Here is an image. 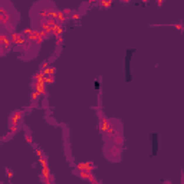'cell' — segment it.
Here are the masks:
<instances>
[{
    "mask_svg": "<svg viewBox=\"0 0 184 184\" xmlns=\"http://www.w3.org/2000/svg\"><path fill=\"white\" fill-rule=\"evenodd\" d=\"M17 16L15 7L7 0H0V26L13 32L17 25Z\"/></svg>",
    "mask_w": 184,
    "mask_h": 184,
    "instance_id": "obj_1",
    "label": "cell"
},
{
    "mask_svg": "<svg viewBox=\"0 0 184 184\" xmlns=\"http://www.w3.org/2000/svg\"><path fill=\"white\" fill-rule=\"evenodd\" d=\"M13 42H12V36L6 33L4 30H1L0 27V56H3L6 52H9L12 48Z\"/></svg>",
    "mask_w": 184,
    "mask_h": 184,
    "instance_id": "obj_2",
    "label": "cell"
},
{
    "mask_svg": "<svg viewBox=\"0 0 184 184\" xmlns=\"http://www.w3.org/2000/svg\"><path fill=\"white\" fill-rule=\"evenodd\" d=\"M23 115L25 114L22 111H15L10 115V130H12V133H16L20 128V125L23 124Z\"/></svg>",
    "mask_w": 184,
    "mask_h": 184,
    "instance_id": "obj_3",
    "label": "cell"
},
{
    "mask_svg": "<svg viewBox=\"0 0 184 184\" xmlns=\"http://www.w3.org/2000/svg\"><path fill=\"white\" fill-rule=\"evenodd\" d=\"M12 42H13V45H23L26 42V36L23 33H13L12 35Z\"/></svg>",
    "mask_w": 184,
    "mask_h": 184,
    "instance_id": "obj_4",
    "label": "cell"
},
{
    "mask_svg": "<svg viewBox=\"0 0 184 184\" xmlns=\"http://www.w3.org/2000/svg\"><path fill=\"white\" fill-rule=\"evenodd\" d=\"M33 88H35V91H36L39 95L46 94V84H45V82H35Z\"/></svg>",
    "mask_w": 184,
    "mask_h": 184,
    "instance_id": "obj_5",
    "label": "cell"
},
{
    "mask_svg": "<svg viewBox=\"0 0 184 184\" xmlns=\"http://www.w3.org/2000/svg\"><path fill=\"white\" fill-rule=\"evenodd\" d=\"M78 170H81V171H92V170H94V164H91V163L78 164Z\"/></svg>",
    "mask_w": 184,
    "mask_h": 184,
    "instance_id": "obj_6",
    "label": "cell"
},
{
    "mask_svg": "<svg viewBox=\"0 0 184 184\" xmlns=\"http://www.w3.org/2000/svg\"><path fill=\"white\" fill-rule=\"evenodd\" d=\"M52 33L55 35V36H59V35L62 33V26H61V23H56V25L52 27Z\"/></svg>",
    "mask_w": 184,
    "mask_h": 184,
    "instance_id": "obj_7",
    "label": "cell"
},
{
    "mask_svg": "<svg viewBox=\"0 0 184 184\" xmlns=\"http://www.w3.org/2000/svg\"><path fill=\"white\" fill-rule=\"evenodd\" d=\"M43 73H45V76L46 75H53L55 73V68H48V69H43Z\"/></svg>",
    "mask_w": 184,
    "mask_h": 184,
    "instance_id": "obj_8",
    "label": "cell"
},
{
    "mask_svg": "<svg viewBox=\"0 0 184 184\" xmlns=\"http://www.w3.org/2000/svg\"><path fill=\"white\" fill-rule=\"evenodd\" d=\"M79 17V13H73V19H78Z\"/></svg>",
    "mask_w": 184,
    "mask_h": 184,
    "instance_id": "obj_9",
    "label": "cell"
},
{
    "mask_svg": "<svg viewBox=\"0 0 184 184\" xmlns=\"http://www.w3.org/2000/svg\"><path fill=\"white\" fill-rule=\"evenodd\" d=\"M144 1H147V0H144Z\"/></svg>",
    "mask_w": 184,
    "mask_h": 184,
    "instance_id": "obj_10",
    "label": "cell"
}]
</instances>
